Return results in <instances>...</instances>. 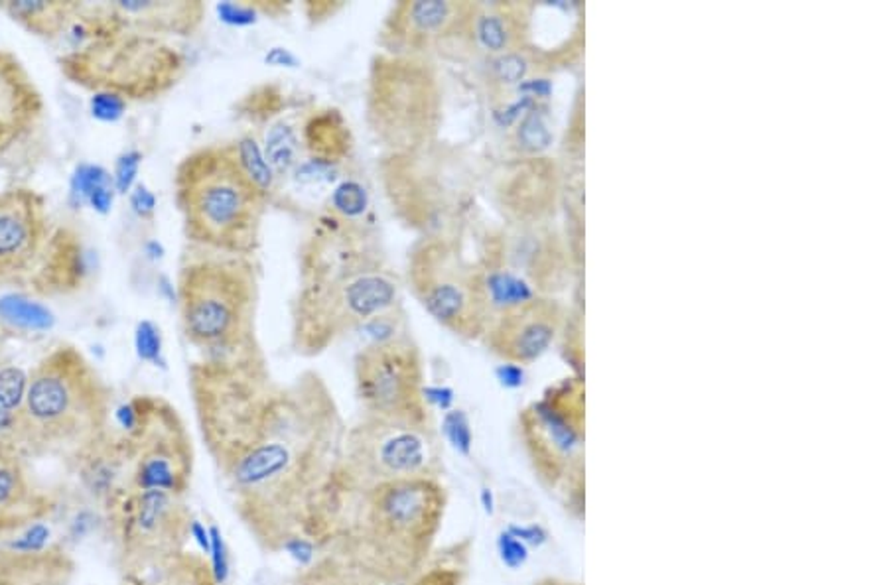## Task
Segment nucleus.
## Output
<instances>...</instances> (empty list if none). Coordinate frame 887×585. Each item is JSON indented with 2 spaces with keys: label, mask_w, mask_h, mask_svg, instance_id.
Returning <instances> with one entry per match:
<instances>
[{
  "label": "nucleus",
  "mask_w": 887,
  "mask_h": 585,
  "mask_svg": "<svg viewBox=\"0 0 887 585\" xmlns=\"http://www.w3.org/2000/svg\"><path fill=\"white\" fill-rule=\"evenodd\" d=\"M28 489L26 474L14 451L0 449V524H14L28 515Z\"/></svg>",
  "instance_id": "16"
},
{
  "label": "nucleus",
  "mask_w": 887,
  "mask_h": 585,
  "mask_svg": "<svg viewBox=\"0 0 887 585\" xmlns=\"http://www.w3.org/2000/svg\"><path fill=\"white\" fill-rule=\"evenodd\" d=\"M44 197L30 187L0 192V286H24L54 247Z\"/></svg>",
  "instance_id": "11"
},
{
  "label": "nucleus",
  "mask_w": 887,
  "mask_h": 585,
  "mask_svg": "<svg viewBox=\"0 0 887 585\" xmlns=\"http://www.w3.org/2000/svg\"><path fill=\"white\" fill-rule=\"evenodd\" d=\"M178 308L186 339L207 358L259 353L253 337L257 278L245 257L203 249L187 259L178 276Z\"/></svg>",
  "instance_id": "4"
},
{
  "label": "nucleus",
  "mask_w": 887,
  "mask_h": 585,
  "mask_svg": "<svg viewBox=\"0 0 887 585\" xmlns=\"http://www.w3.org/2000/svg\"><path fill=\"white\" fill-rule=\"evenodd\" d=\"M502 376L505 384H518V381L523 379V373L515 365H507L505 369H502Z\"/></svg>",
  "instance_id": "39"
},
{
  "label": "nucleus",
  "mask_w": 887,
  "mask_h": 585,
  "mask_svg": "<svg viewBox=\"0 0 887 585\" xmlns=\"http://www.w3.org/2000/svg\"><path fill=\"white\" fill-rule=\"evenodd\" d=\"M78 4L70 3H6L3 11L28 30L42 36H55L73 21Z\"/></svg>",
  "instance_id": "17"
},
{
  "label": "nucleus",
  "mask_w": 887,
  "mask_h": 585,
  "mask_svg": "<svg viewBox=\"0 0 887 585\" xmlns=\"http://www.w3.org/2000/svg\"><path fill=\"white\" fill-rule=\"evenodd\" d=\"M174 507V498L166 490H140L132 526L145 538H156V534L164 536V532L172 528L170 521H172Z\"/></svg>",
  "instance_id": "18"
},
{
  "label": "nucleus",
  "mask_w": 887,
  "mask_h": 585,
  "mask_svg": "<svg viewBox=\"0 0 887 585\" xmlns=\"http://www.w3.org/2000/svg\"><path fill=\"white\" fill-rule=\"evenodd\" d=\"M438 119V85L422 58L375 55L367 83V122L396 156L419 150Z\"/></svg>",
  "instance_id": "6"
},
{
  "label": "nucleus",
  "mask_w": 887,
  "mask_h": 585,
  "mask_svg": "<svg viewBox=\"0 0 887 585\" xmlns=\"http://www.w3.org/2000/svg\"><path fill=\"white\" fill-rule=\"evenodd\" d=\"M28 376L16 369L0 371V407L18 412L26 394Z\"/></svg>",
  "instance_id": "24"
},
{
  "label": "nucleus",
  "mask_w": 887,
  "mask_h": 585,
  "mask_svg": "<svg viewBox=\"0 0 887 585\" xmlns=\"http://www.w3.org/2000/svg\"><path fill=\"white\" fill-rule=\"evenodd\" d=\"M282 548H285L292 556V558H294L302 565H310L314 562L316 546L310 540H306V538H302V536L290 538V540L282 544Z\"/></svg>",
  "instance_id": "31"
},
{
  "label": "nucleus",
  "mask_w": 887,
  "mask_h": 585,
  "mask_svg": "<svg viewBox=\"0 0 887 585\" xmlns=\"http://www.w3.org/2000/svg\"><path fill=\"white\" fill-rule=\"evenodd\" d=\"M78 70V78L95 79L93 85L105 93L125 99V95H137L143 99L154 93H162L176 83L182 70V60L168 45L153 40V37H127L120 40V34L107 36L99 44L83 48L73 55L71 63Z\"/></svg>",
  "instance_id": "9"
},
{
  "label": "nucleus",
  "mask_w": 887,
  "mask_h": 585,
  "mask_svg": "<svg viewBox=\"0 0 887 585\" xmlns=\"http://www.w3.org/2000/svg\"><path fill=\"white\" fill-rule=\"evenodd\" d=\"M298 152H300V138L288 125L272 127L267 135V146H264V156L270 164L275 176H285L292 168L298 166Z\"/></svg>",
  "instance_id": "19"
},
{
  "label": "nucleus",
  "mask_w": 887,
  "mask_h": 585,
  "mask_svg": "<svg viewBox=\"0 0 887 585\" xmlns=\"http://www.w3.org/2000/svg\"><path fill=\"white\" fill-rule=\"evenodd\" d=\"M559 329V308L549 300H528L505 309L489 329V345L507 361L526 363L541 357Z\"/></svg>",
  "instance_id": "14"
},
{
  "label": "nucleus",
  "mask_w": 887,
  "mask_h": 585,
  "mask_svg": "<svg viewBox=\"0 0 887 585\" xmlns=\"http://www.w3.org/2000/svg\"><path fill=\"white\" fill-rule=\"evenodd\" d=\"M352 223L332 213L314 227L304 247L292 308V343L302 355L324 353L399 301L394 272Z\"/></svg>",
  "instance_id": "1"
},
{
  "label": "nucleus",
  "mask_w": 887,
  "mask_h": 585,
  "mask_svg": "<svg viewBox=\"0 0 887 585\" xmlns=\"http://www.w3.org/2000/svg\"><path fill=\"white\" fill-rule=\"evenodd\" d=\"M476 34L479 37V42L484 44V48L492 52H505L511 44V24H509V18L499 12H489L481 14L476 21Z\"/></svg>",
  "instance_id": "22"
},
{
  "label": "nucleus",
  "mask_w": 887,
  "mask_h": 585,
  "mask_svg": "<svg viewBox=\"0 0 887 585\" xmlns=\"http://www.w3.org/2000/svg\"><path fill=\"white\" fill-rule=\"evenodd\" d=\"M360 493L352 544L361 575L381 583L409 580L438 524V487L427 477H412L386 481Z\"/></svg>",
  "instance_id": "5"
},
{
  "label": "nucleus",
  "mask_w": 887,
  "mask_h": 585,
  "mask_svg": "<svg viewBox=\"0 0 887 585\" xmlns=\"http://www.w3.org/2000/svg\"><path fill=\"white\" fill-rule=\"evenodd\" d=\"M220 14L223 21H228L231 24H237V26H245V24H253V22H257V14H254V11L251 6H245V4H235V3H225L220 6Z\"/></svg>",
  "instance_id": "32"
},
{
  "label": "nucleus",
  "mask_w": 887,
  "mask_h": 585,
  "mask_svg": "<svg viewBox=\"0 0 887 585\" xmlns=\"http://www.w3.org/2000/svg\"><path fill=\"white\" fill-rule=\"evenodd\" d=\"M499 554H502V560L509 565V568H518L526 562V546L523 540L513 532H505L499 536Z\"/></svg>",
  "instance_id": "30"
},
{
  "label": "nucleus",
  "mask_w": 887,
  "mask_h": 585,
  "mask_svg": "<svg viewBox=\"0 0 887 585\" xmlns=\"http://www.w3.org/2000/svg\"><path fill=\"white\" fill-rule=\"evenodd\" d=\"M267 63L270 65H286V68H294L298 63L296 55L290 54L286 48H272L267 54Z\"/></svg>",
  "instance_id": "36"
},
{
  "label": "nucleus",
  "mask_w": 887,
  "mask_h": 585,
  "mask_svg": "<svg viewBox=\"0 0 887 585\" xmlns=\"http://www.w3.org/2000/svg\"><path fill=\"white\" fill-rule=\"evenodd\" d=\"M407 280L422 308L460 335L485 329L487 301L481 275L464 262L448 241L428 237L409 252Z\"/></svg>",
  "instance_id": "7"
},
{
  "label": "nucleus",
  "mask_w": 887,
  "mask_h": 585,
  "mask_svg": "<svg viewBox=\"0 0 887 585\" xmlns=\"http://www.w3.org/2000/svg\"><path fill=\"white\" fill-rule=\"evenodd\" d=\"M210 540H211L210 556H211L213 581L217 585H221V583H225V580H228V575H229V556H228V546H225V540H223V534L220 532V528L217 526L210 528Z\"/></svg>",
  "instance_id": "26"
},
{
  "label": "nucleus",
  "mask_w": 887,
  "mask_h": 585,
  "mask_svg": "<svg viewBox=\"0 0 887 585\" xmlns=\"http://www.w3.org/2000/svg\"><path fill=\"white\" fill-rule=\"evenodd\" d=\"M137 168H138V156L137 154H128L127 158H122V162L119 164V172H117L119 187L122 192H125L127 187L130 185L132 177H135V174H137Z\"/></svg>",
  "instance_id": "35"
},
{
  "label": "nucleus",
  "mask_w": 887,
  "mask_h": 585,
  "mask_svg": "<svg viewBox=\"0 0 887 585\" xmlns=\"http://www.w3.org/2000/svg\"><path fill=\"white\" fill-rule=\"evenodd\" d=\"M174 192L186 237L205 251L253 252L259 241L264 195L245 176L233 146H203L176 168Z\"/></svg>",
  "instance_id": "2"
},
{
  "label": "nucleus",
  "mask_w": 887,
  "mask_h": 585,
  "mask_svg": "<svg viewBox=\"0 0 887 585\" xmlns=\"http://www.w3.org/2000/svg\"><path fill=\"white\" fill-rule=\"evenodd\" d=\"M444 433H446L448 441L454 446L461 454H468L471 446V430L469 422L466 418L464 412L454 410L448 412L446 418H444Z\"/></svg>",
  "instance_id": "25"
},
{
  "label": "nucleus",
  "mask_w": 887,
  "mask_h": 585,
  "mask_svg": "<svg viewBox=\"0 0 887 585\" xmlns=\"http://www.w3.org/2000/svg\"><path fill=\"white\" fill-rule=\"evenodd\" d=\"M231 146L235 150V156H237V162L245 176H247L251 182L269 197L272 184H275V172H272L270 164L267 162V156L262 154L257 140L253 136H243L239 143H235Z\"/></svg>",
  "instance_id": "20"
},
{
  "label": "nucleus",
  "mask_w": 887,
  "mask_h": 585,
  "mask_svg": "<svg viewBox=\"0 0 887 585\" xmlns=\"http://www.w3.org/2000/svg\"><path fill=\"white\" fill-rule=\"evenodd\" d=\"M111 394L97 369L78 347L62 343L28 375L18 410L22 443L42 449H79L101 440Z\"/></svg>",
  "instance_id": "3"
},
{
  "label": "nucleus",
  "mask_w": 887,
  "mask_h": 585,
  "mask_svg": "<svg viewBox=\"0 0 887 585\" xmlns=\"http://www.w3.org/2000/svg\"><path fill=\"white\" fill-rule=\"evenodd\" d=\"M135 407V424L128 430L137 438V487L140 490L178 493L190 467V448L182 420L162 400L143 399Z\"/></svg>",
  "instance_id": "12"
},
{
  "label": "nucleus",
  "mask_w": 887,
  "mask_h": 585,
  "mask_svg": "<svg viewBox=\"0 0 887 585\" xmlns=\"http://www.w3.org/2000/svg\"><path fill=\"white\" fill-rule=\"evenodd\" d=\"M517 138L518 144L528 150V152H541V150L551 144L552 135L541 112H528L523 119L521 127H518Z\"/></svg>",
  "instance_id": "23"
},
{
  "label": "nucleus",
  "mask_w": 887,
  "mask_h": 585,
  "mask_svg": "<svg viewBox=\"0 0 887 585\" xmlns=\"http://www.w3.org/2000/svg\"><path fill=\"white\" fill-rule=\"evenodd\" d=\"M329 203H332L334 215L342 217L345 221H355L357 217L365 213L369 202H367V192L361 184L345 179L336 187L332 197H329Z\"/></svg>",
  "instance_id": "21"
},
{
  "label": "nucleus",
  "mask_w": 887,
  "mask_h": 585,
  "mask_svg": "<svg viewBox=\"0 0 887 585\" xmlns=\"http://www.w3.org/2000/svg\"><path fill=\"white\" fill-rule=\"evenodd\" d=\"M344 474L361 489L386 481L427 477L430 440L427 426L367 416L347 433Z\"/></svg>",
  "instance_id": "10"
},
{
  "label": "nucleus",
  "mask_w": 887,
  "mask_h": 585,
  "mask_svg": "<svg viewBox=\"0 0 887 585\" xmlns=\"http://www.w3.org/2000/svg\"><path fill=\"white\" fill-rule=\"evenodd\" d=\"M135 205H137V210H140V211H143V210L145 211H153L154 197L150 195L146 190H143V187H140V190L135 195Z\"/></svg>",
  "instance_id": "38"
},
{
  "label": "nucleus",
  "mask_w": 887,
  "mask_h": 585,
  "mask_svg": "<svg viewBox=\"0 0 887 585\" xmlns=\"http://www.w3.org/2000/svg\"><path fill=\"white\" fill-rule=\"evenodd\" d=\"M160 347H162V343H160V332L156 329V325L150 324V322L140 324L137 329L138 357L143 358V361L158 363Z\"/></svg>",
  "instance_id": "27"
},
{
  "label": "nucleus",
  "mask_w": 887,
  "mask_h": 585,
  "mask_svg": "<svg viewBox=\"0 0 887 585\" xmlns=\"http://www.w3.org/2000/svg\"><path fill=\"white\" fill-rule=\"evenodd\" d=\"M329 570L332 572H316L312 575V580L308 581V585H363L347 570H337V568H329Z\"/></svg>",
  "instance_id": "33"
},
{
  "label": "nucleus",
  "mask_w": 887,
  "mask_h": 585,
  "mask_svg": "<svg viewBox=\"0 0 887 585\" xmlns=\"http://www.w3.org/2000/svg\"><path fill=\"white\" fill-rule=\"evenodd\" d=\"M493 70H495V75H497L499 81L518 83L526 73V60L523 58V55L507 52V54L499 55V58L495 60Z\"/></svg>",
  "instance_id": "28"
},
{
  "label": "nucleus",
  "mask_w": 887,
  "mask_h": 585,
  "mask_svg": "<svg viewBox=\"0 0 887 585\" xmlns=\"http://www.w3.org/2000/svg\"><path fill=\"white\" fill-rule=\"evenodd\" d=\"M190 534H192V536L195 538V542H197V546H200V548H202V550H203L205 554H210V550H211V540H210V531H207V528H205V526H203L202 523H197V521H194V523L190 524Z\"/></svg>",
  "instance_id": "37"
},
{
  "label": "nucleus",
  "mask_w": 887,
  "mask_h": 585,
  "mask_svg": "<svg viewBox=\"0 0 887 585\" xmlns=\"http://www.w3.org/2000/svg\"><path fill=\"white\" fill-rule=\"evenodd\" d=\"M48 534H50L48 528L42 526V524H36L30 528V532L26 534V538H22V540L16 544V548H21L24 552L42 550L46 540H48Z\"/></svg>",
  "instance_id": "34"
},
{
  "label": "nucleus",
  "mask_w": 887,
  "mask_h": 585,
  "mask_svg": "<svg viewBox=\"0 0 887 585\" xmlns=\"http://www.w3.org/2000/svg\"><path fill=\"white\" fill-rule=\"evenodd\" d=\"M16 446H24L18 414L0 407V449L14 451Z\"/></svg>",
  "instance_id": "29"
},
{
  "label": "nucleus",
  "mask_w": 887,
  "mask_h": 585,
  "mask_svg": "<svg viewBox=\"0 0 887 585\" xmlns=\"http://www.w3.org/2000/svg\"><path fill=\"white\" fill-rule=\"evenodd\" d=\"M355 386L369 418L427 426L422 358L410 337L371 342L355 357Z\"/></svg>",
  "instance_id": "8"
},
{
  "label": "nucleus",
  "mask_w": 887,
  "mask_h": 585,
  "mask_svg": "<svg viewBox=\"0 0 887 585\" xmlns=\"http://www.w3.org/2000/svg\"><path fill=\"white\" fill-rule=\"evenodd\" d=\"M469 6L442 0L399 3L391 8L381 28L385 54L420 58L424 50L452 36L468 22Z\"/></svg>",
  "instance_id": "13"
},
{
  "label": "nucleus",
  "mask_w": 887,
  "mask_h": 585,
  "mask_svg": "<svg viewBox=\"0 0 887 585\" xmlns=\"http://www.w3.org/2000/svg\"><path fill=\"white\" fill-rule=\"evenodd\" d=\"M349 127L337 111L318 112L306 122L304 144L314 162L332 166L349 152Z\"/></svg>",
  "instance_id": "15"
}]
</instances>
